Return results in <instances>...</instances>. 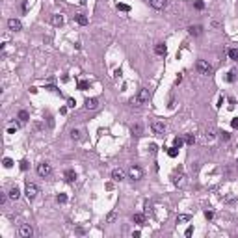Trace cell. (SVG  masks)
<instances>
[{
    "label": "cell",
    "mask_w": 238,
    "mask_h": 238,
    "mask_svg": "<svg viewBox=\"0 0 238 238\" xmlns=\"http://www.w3.org/2000/svg\"><path fill=\"white\" fill-rule=\"evenodd\" d=\"M128 177H130L132 180H140L141 177H143V171H141L140 166H132V168L128 169Z\"/></svg>",
    "instance_id": "52a82bcc"
},
{
    "label": "cell",
    "mask_w": 238,
    "mask_h": 238,
    "mask_svg": "<svg viewBox=\"0 0 238 238\" xmlns=\"http://www.w3.org/2000/svg\"><path fill=\"white\" fill-rule=\"evenodd\" d=\"M168 154L171 156V158H175V156L179 154V147H175V145H173V147H169L168 149Z\"/></svg>",
    "instance_id": "4316f807"
},
{
    "label": "cell",
    "mask_w": 238,
    "mask_h": 238,
    "mask_svg": "<svg viewBox=\"0 0 238 238\" xmlns=\"http://www.w3.org/2000/svg\"><path fill=\"white\" fill-rule=\"evenodd\" d=\"M26 8H28V2H26V0H24V2H22V6H21V9H22V13H26Z\"/></svg>",
    "instance_id": "f6af8a7d"
},
{
    "label": "cell",
    "mask_w": 238,
    "mask_h": 238,
    "mask_svg": "<svg viewBox=\"0 0 238 238\" xmlns=\"http://www.w3.org/2000/svg\"><path fill=\"white\" fill-rule=\"evenodd\" d=\"M227 80H229V82H234V73H232V71L227 73Z\"/></svg>",
    "instance_id": "f35d334b"
},
{
    "label": "cell",
    "mask_w": 238,
    "mask_h": 238,
    "mask_svg": "<svg viewBox=\"0 0 238 238\" xmlns=\"http://www.w3.org/2000/svg\"><path fill=\"white\" fill-rule=\"evenodd\" d=\"M24 194H26V197L30 201L35 199V195L39 194V188H37V184H34V182H26V190H24Z\"/></svg>",
    "instance_id": "277c9868"
},
{
    "label": "cell",
    "mask_w": 238,
    "mask_h": 238,
    "mask_svg": "<svg viewBox=\"0 0 238 238\" xmlns=\"http://www.w3.org/2000/svg\"><path fill=\"white\" fill-rule=\"evenodd\" d=\"M195 69L199 74H203V77H212L214 74V67L206 62V60H197L195 62Z\"/></svg>",
    "instance_id": "6da1fadb"
},
{
    "label": "cell",
    "mask_w": 238,
    "mask_h": 238,
    "mask_svg": "<svg viewBox=\"0 0 238 238\" xmlns=\"http://www.w3.org/2000/svg\"><path fill=\"white\" fill-rule=\"evenodd\" d=\"M149 151H151V153H156V151H158V147H156L154 143H151V145H149Z\"/></svg>",
    "instance_id": "b9f144b4"
},
{
    "label": "cell",
    "mask_w": 238,
    "mask_h": 238,
    "mask_svg": "<svg viewBox=\"0 0 238 238\" xmlns=\"http://www.w3.org/2000/svg\"><path fill=\"white\" fill-rule=\"evenodd\" d=\"M117 9L119 11H130V6L128 4H117Z\"/></svg>",
    "instance_id": "4dcf8cb0"
},
{
    "label": "cell",
    "mask_w": 238,
    "mask_h": 238,
    "mask_svg": "<svg viewBox=\"0 0 238 238\" xmlns=\"http://www.w3.org/2000/svg\"><path fill=\"white\" fill-rule=\"evenodd\" d=\"M205 218H206V220H212V218H214V214H212L210 210H205Z\"/></svg>",
    "instance_id": "ab89813d"
},
{
    "label": "cell",
    "mask_w": 238,
    "mask_h": 238,
    "mask_svg": "<svg viewBox=\"0 0 238 238\" xmlns=\"http://www.w3.org/2000/svg\"><path fill=\"white\" fill-rule=\"evenodd\" d=\"M184 141H186L188 145H194V143H195V136H192V134H190V136H186V140H184Z\"/></svg>",
    "instance_id": "836d02e7"
},
{
    "label": "cell",
    "mask_w": 238,
    "mask_h": 238,
    "mask_svg": "<svg viewBox=\"0 0 238 238\" xmlns=\"http://www.w3.org/2000/svg\"><path fill=\"white\" fill-rule=\"evenodd\" d=\"M140 234H141L140 231H134V232H132V236H134V238H140Z\"/></svg>",
    "instance_id": "bcb514c9"
},
{
    "label": "cell",
    "mask_w": 238,
    "mask_h": 238,
    "mask_svg": "<svg viewBox=\"0 0 238 238\" xmlns=\"http://www.w3.org/2000/svg\"><path fill=\"white\" fill-rule=\"evenodd\" d=\"M151 130H153V134L154 136H166V125L162 123V121H153L151 123Z\"/></svg>",
    "instance_id": "3957f363"
},
{
    "label": "cell",
    "mask_w": 238,
    "mask_h": 238,
    "mask_svg": "<svg viewBox=\"0 0 238 238\" xmlns=\"http://www.w3.org/2000/svg\"><path fill=\"white\" fill-rule=\"evenodd\" d=\"M130 132H132L134 136H141L143 134V125L141 123H134L132 126H130Z\"/></svg>",
    "instance_id": "7c38bea8"
},
{
    "label": "cell",
    "mask_w": 238,
    "mask_h": 238,
    "mask_svg": "<svg viewBox=\"0 0 238 238\" xmlns=\"http://www.w3.org/2000/svg\"><path fill=\"white\" fill-rule=\"evenodd\" d=\"M149 99H151V93H149V89H145V88H141L138 91V95L130 100L132 104H145V103H149Z\"/></svg>",
    "instance_id": "7a4b0ae2"
},
{
    "label": "cell",
    "mask_w": 238,
    "mask_h": 238,
    "mask_svg": "<svg viewBox=\"0 0 238 238\" xmlns=\"http://www.w3.org/2000/svg\"><path fill=\"white\" fill-rule=\"evenodd\" d=\"M227 54H229V58L232 60V62H238V48H229Z\"/></svg>",
    "instance_id": "603a6c76"
},
{
    "label": "cell",
    "mask_w": 238,
    "mask_h": 238,
    "mask_svg": "<svg viewBox=\"0 0 238 238\" xmlns=\"http://www.w3.org/2000/svg\"><path fill=\"white\" fill-rule=\"evenodd\" d=\"M6 201H8L6 194H0V203H2V205H6Z\"/></svg>",
    "instance_id": "60d3db41"
},
{
    "label": "cell",
    "mask_w": 238,
    "mask_h": 238,
    "mask_svg": "<svg viewBox=\"0 0 238 238\" xmlns=\"http://www.w3.org/2000/svg\"><path fill=\"white\" fill-rule=\"evenodd\" d=\"M28 168H30L28 162H26V160H21V169H22V171H28Z\"/></svg>",
    "instance_id": "e575fe53"
},
{
    "label": "cell",
    "mask_w": 238,
    "mask_h": 238,
    "mask_svg": "<svg viewBox=\"0 0 238 238\" xmlns=\"http://www.w3.org/2000/svg\"><path fill=\"white\" fill-rule=\"evenodd\" d=\"M114 220H115V212H110V214H108V218H106V221H108V223H112Z\"/></svg>",
    "instance_id": "d590c367"
},
{
    "label": "cell",
    "mask_w": 238,
    "mask_h": 238,
    "mask_svg": "<svg viewBox=\"0 0 238 238\" xmlns=\"http://www.w3.org/2000/svg\"><path fill=\"white\" fill-rule=\"evenodd\" d=\"M74 21H77L78 24H82V26H86V24H88V22H89V19H88V17H86V15H84V13H78V15H74Z\"/></svg>",
    "instance_id": "e0dca14e"
},
{
    "label": "cell",
    "mask_w": 238,
    "mask_h": 238,
    "mask_svg": "<svg viewBox=\"0 0 238 238\" xmlns=\"http://www.w3.org/2000/svg\"><path fill=\"white\" fill-rule=\"evenodd\" d=\"M201 32H203V28H201L199 24H195V26H190V28H188V34H190V35H194V37L201 35Z\"/></svg>",
    "instance_id": "9a60e30c"
},
{
    "label": "cell",
    "mask_w": 238,
    "mask_h": 238,
    "mask_svg": "<svg viewBox=\"0 0 238 238\" xmlns=\"http://www.w3.org/2000/svg\"><path fill=\"white\" fill-rule=\"evenodd\" d=\"M216 128H212V126H210V128H206V132H205V140L206 141H214L216 140Z\"/></svg>",
    "instance_id": "4fadbf2b"
},
{
    "label": "cell",
    "mask_w": 238,
    "mask_h": 238,
    "mask_svg": "<svg viewBox=\"0 0 238 238\" xmlns=\"http://www.w3.org/2000/svg\"><path fill=\"white\" fill-rule=\"evenodd\" d=\"M8 195H9V199H13V201H17V199H19V197H21V190H19V188H17V186H13V188H11V190H9V194H8Z\"/></svg>",
    "instance_id": "2e32d148"
},
{
    "label": "cell",
    "mask_w": 238,
    "mask_h": 238,
    "mask_svg": "<svg viewBox=\"0 0 238 238\" xmlns=\"http://www.w3.org/2000/svg\"><path fill=\"white\" fill-rule=\"evenodd\" d=\"M194 6H195V9H203L205 8V2H203V0H195Z\"/></svg>",
    "instance_id": "1f68e13d"
},
{
    "label": "cell",
    "mask_w": 238,
    "mask_h": 238,
    "mask_svg": "<svg viewBox=\"0 0 238 238\" xmlns=\"http://www.w3.org/2000/svg\"><path fill=\"white\" fill-rule=\"evenodd\" d=\"M154 52L158 54V56H166V52H168V47H166L164 43H158V45L154 47Z\"/></svg>",
    "instance_id": "5bb4252c"
},
{
    "label": "cell",
    "mask_w": 238,
    "mask_h": 238,
    "mask_svg": "<svg viewBox=\"0 0 238 238\" xmlns=\"http://www.w3.org/2000/svg\"><path fill=\"white\" fill-rule=\"evenodd\" d=\"M8 28L11 30V32H19V30H22V22L19 21V19H9L8 21Z\"/></svg>",
    "instance_id": "ba28073f"
},
{
    "label": "cell",
    "mask_w": 238,
    "mask_h": 238,
    "mask_svg": "<svg viewBox=\"0 0 238 238\" xmlns=\"http://www.w3.org/2000/svg\"><path fill=\"white\" fill-rule=\"evenodd\" d=\"M19 236L21 238H32L34 236V229L28 223H22L21 227H19Z\"/></svg>",
    "instance_id": "8992f818"
},
{
    "label": "cell",
    "mask_w": 238,
    "mask_h": 238,
    "mask_svg": "<svg viewBox=\"0 0 238 238\" xmlns=\"http://www.w3.org/2000/svg\"><path fill=\"white\" fill-rule=\"evenodd\" d=\"M71 138L73 140H80V130H77V128L71 130Z\"/></svg>",
    "instance_id": "d6a6232c"
},
{
    "label": "cell",
    "mask_w": 238,
    "mask_h": 238,
    "mask_svg": "<svg viewBox=\"0 0 238 238\" xmlns=\"http://www.w3.org/2000/svg\"><path fill=\"white\" fill-rule=\"evenodd\" d=\"M112 179L115 180V182H121L125 179V171L123 169H119V168H115L114 171H112Z\"/></svg>",
    "instance_id": "8fae6325"
},
{
    "label": "cell",
    "mask_w": 238,
    "mask_h": 238,
    "mask_svg": "<svg viewBox=\"0 0 238 238\" xmlns=\"http://www.w3.org/2000/svg\"><path fill=\"white\" fill-rule=\"evenodd\" d=\"M192 232H194V227H188V229H186V232H184V234H186V236H192Z\"/></svg>",
    "instance_id": "ee69618b"
},
{
    "label": "cell",
    "mask_w": 238,
    "mask_h": 238,
    "mask_svg": "<svg viewBox=\"0 0 238 238\" xmlns=\"http://www.w3.org/2000/svg\"><path fill=\"white\" fill-rule=\"evenodd\" d=\"M84 108H86V110H97V108H99V100L93 99V97H91V99H86V100H84Z\"/></svg>",
    "instance_id": "9c48e42d"
},
{
    "label": "cell",
    "mask_w": 238,
    "mask_h": 238,
    "mask_svg": "<svg viewBox=\"0 0 238 238\" xmlns=\"http://www.w3.org/2000/svg\"><path fill=\"white\" fill-rule=\"evenodd\" d=\"M50 22H52L54 26H62V24H63V17H62V15H52Z\"/></svg>",
    "instance_id": "ffe728a7"
},
{
    "label": "cell",
    "mask_w": 238,
    "mask_h": 238,
    "mask_svg": "<svg viewBox=\"0 0 238 238\" xmlns=\"http://www.w3.org/2000/svg\"><path fill=\"white\" fill-rule=\"evenodd\" d=\"M88 88H89V82H88V80H80V82H78V89H80V91H86Z\"/></svg>",
    "instance_id": "d4e9b609"
},
{
    "label": "cell",
    "mask_w": 238,
    "mask_h": 238,
    "mask_svg": "<svg viewBox=\"0 0 238 238\" xmlns=\"http://www.w3.org/2000/svg\"><path fill=\"white\" fill-rule=\"evenodd\" d=\"M50 173H52V168H50V164L48 162H41V164H37V175L39 177H48Z\"/></svg>",
    "instance_id": "5b68a950"
},
{
    "label": "cell",
    "mask_w": 238,
    "mask_h": 238,
    "mask_svg": "<svg viewBox=\"0 0 238 238\" xmlns=\"http://www.w3.org/2000/svg\"><path fill=\"white\" fill-rule=\"evenodd\" d=\"M45 89H48V91H54V93H60V91H58L56 88H54V86H47V88H45Z\"/></svg>",
    "instance_id": "7bdbcfd3"
},
{
    "label": "cell",
    "mask_w": 238,
    "mask_h": 238,
    "mask_svg": "<svg viewBox=\"0 0 238 238\" xmlns=\"http://www.w3.org/2000/svg\"><path fill=\"white\" fill-rule=\"evenodd\" d=\"M80 2H82V4H86V0H80Z\"/></svg>",
    "instance_id": "7dc6e473"
},
{
    "label": "cell",
    "mask_w": 238,
    "mask_h": 238,
    "mask_svg": "<svg viewBox=\"0 0 238 238\" xmlns=\"http://www.w3.org/2000/svg\"><path fill=\"white\" fill-rule=\"evenodd\" d=\"M132 221H134V223H138V225H145V216L143 214H134L132 216Z\"/></svg>",
    "instance_id": "44dd1931"
},
{
    "label": "cell",
    "mask_w": 238,
    "mask_h": 238,
    "mask_svg": "<svg viewBox=\"0 0 238 238\" xmlns=\"http://www.w3.org/2000/svg\"><path fill=\"white\" fill-rule=\"evenodd\" d=\"M231 126H232V128H238V117H232V121H231Z\"/></svg>",
    "instance_id": "74e56055"
},
{
    "label": "cell",
    "mask_w": 238,
    "mask_h": 238,
    "mask_svg": "<svg viewBox=\"0 0 238 238\" xmlns=\"http://www.w3.org/2000/svg\"><path fill=\"white\" fill-rule=\"evenodd\" d=\"M149 4H151V8H154V9H164L168 6V0H149Z\"/></svg>",
    "instance_id": "30bf717a"
},
{
    "label": "cell",
    "mask_w": 238,
    "mask_h": 238,
    "mask_svg": "<svg viewBox=\"0 0 238 238\" xmlns=\"http://www.w3.org/2000/svg\"><path fill=\"white\" fill-rule=\"evenodd\" d=\"M218 136H220V140H223V141H229V138H231V134L225 132V130H220V132H218Z\"/></svg>",
    "instance_id": "484cf974"
},
{
    "label": "cell",
    "mask_w": 238,
    "mask_h": 238,
    "mask_svg": "<svg viewBox=\"0 0 238 238\" xmlns=\"http://www.w3.org/2000/svg\"><path fill=\"white\" fill-rule=\"evenodd\" d=\"M173 145H175V147H179V149H180L182 145H184V140H182L180 136H177V138L173 140Z\"/></svg>",
    "instance_id": "83f0119b"
},
{
    "label": "cell",
    "mask_w": 238,
    "mask_h": 238,
    "mask_svg": "<svg viewBox=\"0 0 238 238\" xmlns=\"http://www.w3.org/2000/svg\"><path fill=\"white\" fill-rule=\"evenodd\" d=\"M65 180H67V182H74V180H77V173H74V169H67V171H65Z\"/></svg>",
    "instance_id": "d6986e66"
},
{
    "label": "cell",
    "mask_w": 238,
    "mask_h": 238,
    "mask_svg": "<svg viewBox=\"0 0 238 238\" xmlns=\"http://www.w3.org/2000/svg\"><path fill=\"white\" fill-rule=\"evenodd\" d=\"M67 106L69 108H74V106H77V100L74 99H67Z\"/></svg>",
    "instance_id": "8d00e7d4"
},
{
    "label": "cell",
    "mask_w": 238,
    "mask_h": 238,
    "mask_svg": "<svg viewBox=\"0 0 238 238\" xmlns=\"http://www.w3.org/2000/svg\"><path fill=\"white\" fill-rule=\"evenodd\" d=\"M2 166H4V168H8V169L13 168V160H11V158H4V160H2Z\"/></svg>",
    "instance_id": "f1b7e54d"
},
{
    "label": "cell",
    "mask_w": 238,
    "mask_h": 238,
    "mask_svg": "<svg viewBox=\"0 0 238 238\" xmlns=\"http://www.w3.org/2000/svg\"><path fill=\"white\" fill-rule=\"evenodd\" d=\"M186 184V177L184 175H179V177H177V179H175V186H179V188H182V186H184Z\"/></svg>",
    "instance_id": "7402d4cb"
},
{
    "label": "cell",
    "mask_w": 238,
    "mask_h": 238,
    "mask_svg": "<svg viewBox=\"0 0 238 238\" xmlns=\"http://www.w3.org/2000/svg\"><path fill=\"white\" fill-rule=\"evenodd\" d=\"M56 201H58V203H67V195H65V194H58L56 195Z\"/></svg>",
    "instance_id": "f546056e"
},
{
    "label": "cell",
    "mask_w": 238,
    "mask_h": 238,
    "mask_svg": "<svg viewBox=\"0 0 238 238\" xmlns=\"http://www.w3.org/2000/svg\"><path fill=\"white\" fill-rule=\"evenodd\" d=\"M190 221V214H179L177 216V223H186Z\"/></svg>",
    "instance_id": "cb8c5ba5"
},
{
    "label": "cell",
    "mask_w": 238,
    "mask_h": 238,
    "mask_svg": "<svg viewBox=\"0 0 238 238\" xmlns=\"http://www.w3.org/2000/svg\"><path fill=\"white\" fill-rule=\"evenodd\" d=\"M17 119L21 121V123H28V119H30V114L26 112V110H21V112L17 114Z\"/></svg>",
    "instance_id": "ac0fdd59"
}]
</instances>
